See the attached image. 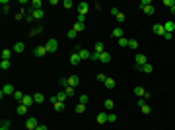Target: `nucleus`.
I'll list each match as a JSON object with an SVG mask.
<instances>
[{
  "mask_svg": "<svg viewBox=\"0 0 175 130\" xmlns=\"http://www.w3.org/2000/svg\"><path fill=\"white\" fill-rule=\"evenodd\" d=\"M76 33H80V31H84L86 29V23H82V21H74V27H72Z\"/></svg>",
  "mask_w": 175,
  "mask_h": 130,
  "instance_id": "2eb2a0df",
  "label": "nucleus"
},
{
  "mask_svg": "<svg viewBox=\"0 0 175 130\" xmlns=\"http://www.w3.org/2000/svg\"><path fill=\"white\" fill-rule=\"evenodd\" d=\"M64 93L68 95V97H72V95H74V87H70V85H68V87L64 89Z\"/></svg>",
  "mask_w": 175,
  "mask_h": 130,
  "instance_id": "58836bf2",
  "label": "nucleus"
},
{
  "mask_svg": "<svg viewBox=\"0 0 175 130\" xmlns=\"http://www.w3.org/2000/svg\"><path fill=\"white\" fill-rule=\"evenodd\" d=\"M93 52H99V54H101V52H105V45L101 43V41H97V43H95V49H93Z\"/></svg>",
  "mask_w": 175,
  "mask_h": 130,
  "instance_id": "412c9836",
  "label": "nucleus"
},
{
  "mask_svg": "<svg viewBox=\"0 0 175 130\" xmlns=\"http://www.w3.org/2000/svg\"><path fill=\"white\" fill-rule=\"evenodd\" d=\"M27 111H29V107L24 103H19L18 105V115H27Z\"/></svg>",
  "mask_w": 175,
  "mask_h": 130,
  "instance_id": "aec40b11",
  "label": "nucleus"
},
{
  "mask_svg": "<svg viewBox=\"0 0 175 130\" xmlns=\"http://www.w3.org/2000/svg\"><path fill=\"white\" fill-rule=\"evenodd\" d=\"M78 84H80V78H78V76H70V78H68V85H70V87H76Z\"/></svg>",
  "mask_w": 175,
  "mask_h": 130,
  "instance_id": "6ab92c4d",
  "label": "nucleus"
},
{
  "mask_svg": "<svg viewBox=\"0 0 175 130\" xmlns=\"http://www.w3.org/2000/svg\"><path fill=\"white\" fill-rule=\"evenodd\" d=\"M31 16H33V20H43V10H31Z\"/></svg>",
  "mask_w": 175,
  "mask_h": 130,
  "instance_id": "a211bd4d",
  "label": "nucleus"
},
{
  "mask_svg": "<svg viewBox=\"0 0 175 130\" xmlns=\"http://www.w3.org/2000/svg\"><path fill=\"white\" fill-rule=\"evenodd\" d=\"M105 80H107L105 74H97V82H103V84H105Z\"/></svg>",
  "mask_w": 175,
  "mask_h": 130,
  "instance_id": "37998d69",
  "label": "nucleus"
},
{
  "mask_svg": "<svg viewBox=\"0 0 175 130\" xmlns=\"http://www.w3.org/2000/svg\"><path fill=\"white\" fill-rule=\"evenodd\" d=\"M117 120V115H113V113H107V122H115Z\"/></svg>",
  "mask_w": 175,
  "mask_h": 130,
  "instance_id": "e433bc0d",
  "label": "nucleus"
},
{
  "mask_svg": "<svg viewBox=\"0 0 175 130\" xmlns=\"http://www.w3.org/2000/svg\"><path fill=\"white\" fill-rule=\"evenodd\" d=\"M138 107H140V111H142L144 115H150V113H152V109H150V105L146 103V101H144V97H142V99H138Z\"/></svg>",
  "mask_w": 175,
  "mask_h": 130,
  "instance_id": "423d86ee",
  "label": "nucleus"
},
{
  "mask_svg": "<svg viewBox=\"0 0 175 130\" xmlns=\"http://www.w3.org/2000/svg\"><path fill=\"white\" fill-rule=\"evenodd\" d=\"M21 18H24V12H19V14H16V20H18V21H21Z\"/></svg>",
  "mask_w": 175,
  "mask_h": 130,
  "instance_id": "09e8293b",
  "label": "nucleus"
},
{
  "mask_svg": "<svg viewBox=\"0 0 175 130\" xmlns=\"http://www.w3.org/2000/svg\"><path fill=\"white\" fill-rule=\"evenodd\" d=\"M88 101H90V97H88V95H80V103H82V105H86Z\"/></svg>",
  "mask_w": 175,
  "mask_h": 130,
  "instance_id": "a19ab883",
  "label": "nucleus"
},
{
  "mask_svg": "<svg viewBox=\"0 0 175 130\" xmlns=\"http://www.w3.org/2000/svg\"><path fill=\"white\" fill-rule=\"evenodd\" d=\"M24 49H26V47H24V43H16V45H14V52H24Z\"/></svg>",
  "mask_w": 175,
  "mask_h": 130,
  "instance_id": "a878e982",
  "label": "nucleus"
},
{
  "mask_svg": "<svg viewBox=\"0 0 175 130\" xmlns=\"http://www.w3.org/2000/svg\"><path fill=\"white\" fill-rule=\"evenodd\" d=\"M113 37L121 39V37H123V27H115V29H113Z\"/></svg>",
  "mask_w": 175,
  "mask_h": 130,
  "instance_id": "b1692460",
  "label": "nucleus"
},
{
  "mask_svg": "<svg viewBox=\"0 0 175 130\" xmlns=\"http://www.w3.org/2000/svg\"><path fill=\"white\" fill-rule=\"evenodd\" d=\"M173 4H175V0H163V6H169V8H171Z\"/></svg>",
  "mask_w": 175,
  "mask_h": 130,
  "instance_id": "c03bdc74",
  "label": "nucleus"
},
{
  "mask_svg": "<svg viewBox=\"0 0 175 130\" xmlns=\"http://www.w3.org/2000/svg\"><path fill=\"white\" fill-rule=\"evenodd\" d=\"M129 49L136 51V49H138V41H136V39H129Z\"/></svg>",
  "mask_w": 175,
  "mask_h": 130,
  "instance_id": "cd10ccee",
  "label": "nucleus"
},
{
  "mask_svg": "<svg viewBox=\"0 0 175 130\" xmlns=\"http://www.w3.org/2000/svg\"><path fill=\"white\" fill-rule=\"evenodd\" d=\"M99 56H101L99 52H91V58L90 60H99Z\"/></svg>",
  "mask_w": 175,
  "mask_h": 130,
  "instance_id": "a18cd8bd",
  "label": "nucleus"
},
{
  "mask_svg": "<svg viewBox=\"0 0 175 130\" xmlns=\"http://www.w3.org/2000/svg\"><path fill=\"white\" fill-rule=\"evenodd\" d=\"M117 14H119V8H111V16H113V18H115Z\"/></svg>",
  "mask_w": 175,
  "mask_h": 130,
  "instance_id": "49530a36",
  "label": "nucleus"
},
{
  "mask_svg": "<svg viewBox=\"0 0 175 130\" xmlns=\"http://www.w3.org/2000/svg\"><path fill=\"white\" fill-rule=\"evenodd\" d=\"M80 62H82V58H80L78 51H76V52H72V54H70V64H72V66H78Z\"/></svg>",
  "mask_w": 175,
  "mask_h": 130,
  "instance_id": "1a4fd4ad",
  "label": "nucleus"
},
{
  "mask_svg": "<svg viewBox=\"0 0 175 130\" xmlns=\"http://www.w3.org/2000/svg\"><path fill=\"white\" fill-rule=\"evenodd\" d=\"M33 54H35V56H45V54H47V49H45V45H41V47H35V51H33Z\"/></svg>",
  "mask_w": 175,
  "mask_h": 130,
  "instance_id": "9d476101",
  "label": "nucleus"
},
{
  "mask_svg": "<svg viewBox=\"0 0 175 130\" xmlns=\"http://www.w3.org/2000/svg\"><path fill=\"white\" fill-rule=\"evenodd\" d=\"M134 62H136V68H142L144 64H148V58H146V54H142V52H136Z\"/></svg>",
  "mask_w": 175,
  "mask_h": 130,
  "instance_id": "f257e3e1",
  "label": "nucleus"
},
{
  "mask_svg": "<svg viewBox=\"0 0 175 130\" xmlns=\"http://www.w3.org/2000/svg\"><path fill=\"white\" fill-rule=\"evenodd\" d=\"M37 126H39L37 118H35V117H27V120H26V128L27 130H35Z\"/></svg>",
  "mask_w": 175,
  "mask_h": 130,
  "instance_id": "39448f33",
  "label": "nucleus"
},
{
  "mask_svg": "<svg viewBox=\"0 0 175 130\" xmlns=\"http://www.w3.org/2000/svg\"><path fill=\"white\" fill-rule=\"evenodd\" d=\"M115 18H117V21H119V23H123V21L127 20V18H125V14H123V12H119V14H117V16H115Z\"/></svg>",
  "mask_w": 175,
  "mask_h": 130,
  "instance_id": "c9c22d12",
  "label": "nucleus"
},
{
  "mask_svg": "<svg viewBox=\"0 0 175 130\" xmlns=\"http://www.w3.org/2000/svg\"><path fill=\"white\" fill-rule=\"evenodd\" d=\"M78 54H80V58H82V60L91 58V52H90V51H86V49H78Z\"/></svg>",
  "mask_w": 175,
  "mask_h": 130,
  "instance_id": "9b49d317",
  "label": "nucleus"
},
{
  "mask_svg": "<svg viewBox=\"0 0 175 130\" xmlns=\"http://www.w3.org/2000/svg\"><path fill=\"white\" fill-rule=\"evenodd\" d=\"M33 10H41V0H33Z\"/></svg>",
  "mask_w": 175,
  "mask_h": 130,
  "instance_id": "4c0bfd02",
  "label": "nucleus"
},
{
  "mask_svg": "<svg viewBox=\"0 0 175 130\" xmlns=\"http://www.w3.org/2000/svg\"><path fill=\"white\" fill-rule=\"evenodd\" d=\"M88 10H90V4H88V2H80V4H78V16H86Z\"/></svg>",
  "mask_w": 175,
  "mask_h": 130,
  "instance_id": "0eeeda50",
  "label": "nucleus"
},
{
  "mask_svg": "<svg viewBox=\"0 0 175 130\" xmlns=\"http://www.w3.org/2000/svg\"><path fill=\"white\" fill-rule=\"evenodd\" d=\"M24 105H27V107H31L33 103H35V99H33V95H24V101H21Z\"/></svg>",
  "mask_w": 175,
  "mask_h": 130,
  "instance_id": "dca6fc26",
  "label": "nucleus"
},
{
  "mask_svg": "<svg viewBox=\"0 0 175 130\" xmlns=\"http://www.w3.org/2000/svg\"><path fill=\"white\" fill-rule=\"evenodd\" d=\"M14 93H16V89H14V85H12V84H6L4 87H2V89H0V97L4 99L6 95H14Z\"/></svg>",
  "mask_w": 175,
  "mask_h": 130,
  "instance_id": "f03ea898",
  "label": "nucleus"
},
{
  "mask_svg": "<svg viewBox=\"0 0 175 130\" xmlns=\"http://www.w3.org/2000/svg\"><path fill=\"white\" fill-rule=\"evenodd\" d=\"M39 31H41V27H35V29H33V31H31V37H35V35H37Z\"/></svg>",
  "mask_w": 175,
  "mask_h": 130,
  "instance_id": "de8ad7c7",
  "label": "nucleus"
},
{
  "mask_svg": "<svg viewBox=\"0 0 175 130\" xmlns=\"http://www.w3.org/2000/svg\"><path fill=\"white\" fill-rule=\"evenodd\" d=\"M12 52H14V51H10V49H4V51H2V60H10Z\"/></svg>",
  "mask_w": 175,
  "mask_h": 130,
  "instance_id": "5701e85b",
  "label": "nucleus"
},
{
  "mask_svg": "<svg viewBox=\"0 0 175 130\" xmlns=\"http://www.w3.org/2000/svg\"><path fill=\"white\" fill-rule=\"evenodd\" d=\"M99 62H103V64H109V62H111V52H101V56H99Z\"/></svg>",
  "mask_w": 175,
  "mask_h": 130,
  "instance_id": "f8f14e48",
  "label": "nucleus"
},
{
  "mask_svg": "<svg viewBox=\"0 0 175 130\" xmlns=\"http://www.w3.org/2000/svg\"><path fill=\"white\" fill-rule=\"evenodd\" d=\"M66 35H68V39H74V37H76L78 33H76V31H74V29H70V31L66 33Z\"/></svg>",
  "mask_w": 175,
  "mask_h": 130,
  "instance_id": "79ce46f5",
  "label": "nucleus"
},
{
  "mask_svg": "<svg viewBox=\"0 0 175 130\" xmlns=\"http://www.w3.org/2000/svg\"><path fill=\"white\" fill-rule=\"evenodd\" d=\"M163 27H165V33H173L175 31V21H165Z\"/></svg>",
  "mask_w": 175,
  "mask_h": 130,
  "instance_id": "4468645a",
  "label": "nucleus"
},
{
  "mask_svg": "<svg viewBox=\"0 0 175 130\" xmlns=\"http://www.w3.org/2000/svg\"><path fill=\"white\" fill-rule=\"evenodd\" d=\"M35 130H49V128H47L45 124H39V126H37V128H35Z\"/></svg>",
  "mask_w": 175,
  "mask_h": 130,
  "instance_id": "8fccbe9b",
  "label": "nucleus"
},
{
  "mask_svg": "<svg viewBox=\"0 0 175 130\" xmlns=\"http://www.w3.org/2000/svg\"><path fill=\"white\" fill-rule=\"evenodd\" d=\"M0 130H8V126H2V128H0Z\"/></svg>",
  "mask_w": 175,
  "mask_h": 130,
  "instance_id": "603ef678",
  "label": "nucleus"
},
{
  "mask_svg": "<svg viewBox=\"0 0 175 130\" xmlns=\"http://www.w3.org/2000/svg\"><path fill=\"white\" fill-rule=\"evenodd\" d=\"M154 33L156 35H160V37H163V35H165V27H163V23H156L154 25Z\"/></svg>",
  "mask_w": 175,
  "mask_h": 130,
  "instance_id": "6e6552de",
  "label": "nucleus"
},
{
  "mask_svg": "<svg viewBox=\"0 0 175 130\" xmlns=\"http://www.w3.org/2000/svg\"><path fill=\"white\" fill-rule=\"evenodd\" d=\"M107 122V113H99L97 115V124H105Z\"/></svg>",
  "mask_w": 175,
  "mask_h": 130,
  "instance_id": "4be33fe9",
  "label": "nucleus"
},
{
  "mask_svg": "<svg viewBox=\"0 0 175 130\" xmlns=\"http://www.w3.org/2000/svg\"><path fill=\"white\" fill-rule=\"evenodd\" d=\"M58 85H62V87L66 89V87H68V78H60L58 80Z\"/></svg>",
  "mask_w": 175,
  "mask_h": 130,
  "instance_id": "72a5a7b5",
  "label": "nucleus"
},
{
  "mask_svg": "<svg viewBox=\"0 0 175 130\" xmlns=\"http://www.w3.org/2000/svg\"><path fill=\"white\" fill-rule=\"evenodd\" d=\"M12 97H14V99H18V103H21V101H24V93H21V91H16Z\"/></svg>",
  "mask_w": 175,
  "mask_h": 130,
  "instance_id": "c756f323",
  "label": "nucleus"
},
{
  "mask_svg": "<svg viewBox=\"0 0 175 130\" xmlns=\"http://www.w3.org/2000/svg\"><path fill=\"white\" fill-rule=\"evenodd\" d=\"M113 105H115V103H113V99H105V109H107V111L113 109Z\"/></svg>",
  "mask_w": 175,
  "mask_h": 130,
  "instance_id": "2f4dec72",
  "label": "nucleus"
},
{
  "mask_svg": "<svg viewBox=\"0 0 175 130\" xmlns=\"http://www.w3.org/2000/svg\"><path fill=\"white\" fill-rule=\"evenodd\" d=\"M0 68H2V70H8V68H10V60H2V62H0Z\"/></svg>",
  "mask_w": 175,
  "mask_h": 130,
  "instance_id": "f704fd0d",
  "label": "nucleus"
},
{
  "mask_svg": "<svg viewBox=\"0 0 175 130\" xmlns=\"http://www.w3.org/2000/svg\"><path fill=\"white\" fill-rule=\"evenodd\" d=\"M33 99H35V103H43V101H45V95H43V93H35Z\"/></svg>",
  "mask_w": 175,
  "mask_h": 130,
  "instance_id": "bb28decb",
  "label": "nucleus"
},
{
  "mask_svg": "<svg viewBox=\"0 0 175 130\" xmlns=\"http://www.w3.org/2000/svg\"><path fill=\"white\" fill-rule=\"evenodd\" d=\"M62 6H64L66 10H68V8H72L74 4H72V0H64V2H62Z\"/></svg>",
  "mask_w": 175,
  "mask_h": 130,
  "instance_id": "ea45409f",
  "label": "nucleus"
},
{
  "mask_svg": "<svg viewBox=\"0 0 175 130\" xmlns=\"http://www.w3.org/2000/svg\"><path fill=\"white\" fill-rule=\"evenodd\" d=\"M134 95H136V97H144V99H148V97H150V93L144 89L142 85H136V87H134Z\"/></svg>",
  "mask_w": 175,
  "mask_h": 130,
  "instance_id": "20e7f679",
  "label": "nucleus"
},
{
  "mask_svg": "<svg viewBox=\"0 0 175 130\" xmlns=\"http://www.w3.org/2000/svg\"><path fill=\"white\" fill-rule=\"evenodd\" d=\"M45 49H47V52H55L58 49V41L57 39H49L45 43Z\"/></svg>",
  "mask_w": 175,
  "mask_h": 130,
  "instance_id": "7ed1b4c3",
  "label": "nucleus"
},
{
  "mask_svg": "<svg viewBox=\"0 0 175 130\" xmlns=\"http://www.w3.org/2000/svg\"><path fill=\"white\" fill-rule=\"evenodd\" d=\"M105 87H107V89H113V87H115V80L107 78V80H105Z\"/></svg>",
  "mask_w": 175,
  "mask_h": 130,
  "instance_id": "393cba45",
  "label": "nucleus"
},
{
  "mask_svg": "<svg viewBox=\"0 0 175 130\" xmlns=\"http://www.w3.org/2000/svg\"><path fill=\"white\" fill-rule=\"evenodd\" d=\"M169 10H171V14H173V16H175V4H173V6H171V8H169Z\"/></svg>",
  "mask_w": 175,
  "mask_h": 130,
  "instance_id": "3c124183",
  "label": "nucleus"
},
{
  "mask_svg": "<svg viewBox=\"0 0 175 130\" xmlns=\"http://www.w3.org/2000/svg\"><path fill=\"white\" fill-rule=\"evenodd\" d=\"M53 109L57 111V113H62V111L66 109V103H62V101H57V103L53 105Z\"/></svg>",
  "mask_w": 175,
  "mask_h": 130,
  "instance_id": "ddd939ff",
  "label": "nucleus"
},
{
  "mask_svg": "<svg viewBox=\"0 0 175 130\" xmlns=\"http://www.w3.org/2000/svg\"><path fill=\"white\" fill-rule=\"evenodd\" d=\"M138 70H140V72H144V74H152V72H154V66H152V64L148 62V64H144L142 68H138Z\"/></svg>",
  "mask_w": 175,
  "mask_h": 130,
  "instance_id": "f3484780",
  "label": "nucleus"
},
{
  "mask_svg": "<svg viewBox=\"0 0 175 130\" xmlns=\"http://www.w3.org/2000/svg\"><path fill=\"white\" fill-rule=\"evenodd\" d=\"M66 97H68V95H66L64 91H60V93L57 95V101H62V103H66Z\"/></svg>",
  "mask_w": 175,
  "mask_h": 130,
  "instance_id": "7c9ffc66",
  "label": "nucleus"
},
{
  "mask_svg": "<svg viewBox=\"0 0 175 130\" xmlns=\"http://www.w3.org/2000/svg\"><path fill=\"white\" fill-rule=\"evenodd\" d=\"M76 113H78V115H84V113H86V105L78 103V105H76Z\"/></svg>",
  "mask_w": 175,
  "mask_h": 130,
  "instance_id": "c85d7f7f",
  "label": "nucleus"
},
{
  "mask_svg": "<svg viewBox=\"0 0 175 130\" xmlns=\"http://www.w3.org/2000/svg\"><path fill=\"white\" fill-rule=\"evenodd\" d=\"M119 47H129V39L127 37H121L119 39Z\"/></svg>",
  "mask_w": 175,
  "mask_h": 130,
  "instance_id": "473e14b6",
  "label": "nucleus"
}]
</instances>
